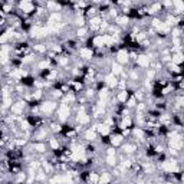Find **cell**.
Segmentation results:
<instances>
[{"mask_svg":"<svg viewBox=\"0 0 184 184\" xmlns=\"http://www.w3.org/2000/svg\"><path fill=\"white\" fill-rule=\"evenodd\" d=\"M69 115H71V108H69V105L63 101V102L59 105V108H58V118L61 119V121H65L66 118H69Z\"/></svg>","mask_w":184,"mask_h":184,"instance_id":"cell-1","label":"cell"},{"mask_svg":"<svg viewBox=\"0 0 184 184\" xmlns=\"http://www.w3.org/2000/svg\"><path fill=\"white\" fill-rule=\"evenodd\" d=\"M58 104L55 101H46V102H43L40 104V112L43 114H52L55 109H56Z\"/></svg>","mask_w":184,"mask_h":184,"instance_id":"cell-2","label":"cell"},{"mask_svg":"<svg viewBox=\"0 0 184 184\" xmlns=\"http://www.w3.org/2000/svg\"><path fill=\"white\" fill-rule=\"evenodd\" d=\"M79 56L82 58V59H85V61H91L92 58H94V51L91 49V47H81L79 49Z\"/></svg>","mask_w":184,"mask_h":184,"instance_id":"cell-3","label":"cell"},{"mask_svg":"<svg viewBox=\"0 0 184 184\" xmlns=\"http://www.w3.org/2000/svg\"><path fill=\"white\" fill-rule=\"evenodd\" d=\"M24 107H26V102H24V101H17L16 104L12 105V108H10V112L20 115V114H23Z\"/></svg>","mask_w":184,"mask_h":184,"instance_id":"cell-4","label":"cell"},{"mask_svg":"<svg viewBox=\"0 0 184 184\" xmlns=\"http://www.w3.org/2000/svg\"><path fill=\"white\" fill-rule=\"evenodd\" d=\"M19 7H20V10H22L23 13H32L33 10H35V5H33L32 2H28V0H23V2H20V3H19Z\"/></svg>","mask_w":184,"mask_h":184,"instance_id":"cell-5","label":"cell"},{"mask_svg":"<svg viewBox=\"0 0 184 184\" xmlns=\"http://www.w3.org/2000/svg\"><path fill=\"white\" fill-rule=\"evenodd\" d=\"M130 61V55L127 53V51H119L115 56V62H118L119 65H124V63H128Z\"/></svg>","mask_w":184,"mask_h":184,"instance_id":"cell-6","label":"cell"},{"mask_svg":"<svg viewBox=\"0 0 184 184\" xmlns=\"http://www.w3.org/2000/svg\"><path fill=\"white\" fill-rule=\"evenodd\" d=\"M102 23H104V20H102L101 16H95V17L89 19V28L92 29V30H98V29L102 26Z\"/></svg>","mask_w":184,"mask_h":184,"instance_id":"cell-7","label":"cell"},{"mask_svg":"<svg viewBox=\"0 0 184 184\" xmlns=\"http://www.w3.org/2000/svg\"><path fill=\"white\" fill-rule=\"evenodd\" d=\"M150 55H138L137 58V65L141 68H148L150 66Z\"/></svg>","mask_w":184,"mask_h":184,"instance_id":"cell-8","label":"cell"},{"mask_svg":"<svg viewBox=\"0 0 184 184\" xmlns=\"http://www.w3.org/2000/svg\"><path fill=\"white\" fill-rule=\"evenodd\" d=\"M105 84L108 85V88H115V86H118V79H117V76L112 75V73H108V75L105 76Z\"/></svg>","mask_w":184,"mask_h":184,"instance_id":"cell-9","label":"cell"},{"mask_svg":"<svg viewBox=\"0 0 184 184\" xmlns=\"http://www.w3.org/2000/svg\"><path fill=\"white\" fill-rule=\"evenodd\" d=\"M92 45L95 47H104L105 46V35H98L92 39Z\"/></svg>","mask_w":184,"mask_h":184,"instance_id":"cell-10","label":"cell"},{"mask_svg":"<svg viewBox=\"0 0 184 184\" xmlns=\"http://www.w3.org/2000/svg\"><path fill=\"white\" fill-rule=\"evenodd\" d=\"M122 141H124V135H121V134H115V135H112L111 140H109V142H111L112 147H118Z\"/></svg>","mask_w":184,"mask_h":184,"instance_id":"cell-11","label":"cell"},{"mask_svg":"<svg viewBox=\"0 0 184 184\" xmlns=\"http://www.w3.org/2000/svg\"><path fill=\"white\" fill-rule=\"evenodd\" d=\"M122 66L119 65L118 62H114L112 65H111V73L112 75H115V76H118V75H121L122 73Z\"/></svg>","mask_w":184,"mask_h":184,"instance_id":"cell-12","label":"cell"},{"mask_svg":"<svg viewBox=\"0 0 184 184\" xmlns=\"http://www.w3.org/2000/svg\"><path fill=\"white\" fill-rule=\"evenodd\" d=\"M171 62H173V63H175V65H180V63H183V62H184V53H183V52L174 53V55L171 56Z\"/></svg>","mask_w":184,"mask_h":184,"instance_id":"cell-13","label":"cell"},{"mask_svg":"<svg viewBox=\"0 0 184 184\" xmlns=\"http://www.w3.org/2000/svg\"><path fill=\"white\" fill-rule=\"evenodd\" d=\"M109 183H111V174H109V173H107V171H104L102 174L99 175L98 184H109Z\"/></svg>","mask_w":184,"mask_h":184,"instance_id":"cell-14","label":"cell"},{"mask_svg":"<svg viewBox=\"0 0 184 184\" xmlns=\"http://www.w3.org/2000/svg\"><path fill=\"white\" fill-rule=\"evenodd\" d=\"M128 96H130L128 91L127 89H122L121 92H118V95H117V101H119V102H127Z\"/></svg>","mask_w":184,"mask_h":184,"instance_id":"cell-15","label":"cell"},{"mask_svg":"<svg viewBox=\"0 0 184 184\" xmlns=\"http://www.w3.org/2000/svg\"><path fill=\"white\" fill-rule=\"evenodd\" d=\"M135 150H137V147L134 145V144H125V145H122L124 154H132V152H135Z\"/></svg>","mask_w":184,"mask_h":184,"instance_id":"cell-16","label":"cell"},{"mask_svg":"<svg viewBox=\"0 0 184 184\" xmlns=\"http://www.w3.org/2000/svg\"><path fill=\"white\" fill-rule=\"evenodd\" d=\"M132 127V119L130 118V115L128 117H124L122 118V122H121V128L122 130H128V128Z\"/></svg>","mask_w":184,"mask_h":184,"instance_id":"cell-17","label":"cell"},{"mask_svg":"<svg viewBox=\"0 0 184 184\" xmlns=\"http://www.w3.org/2000/svg\"><path fill=\"white\" fill-rule=\"evenodd\" d=\"M107 164L111 165V167H117L118 165V161H117V156H107Z\"/></svg>","mask_w":184,"mask_h":184,"instance_id":"cell-18","label":"cell"},{"mask_svg":"<svg viewBox=\"0 0 184 184\" xmlns=\"http://www.w3.org/2000/svg\"><path fill=\"white\" fill-rule=\"evenodd\" d=\"M33 148H35V151L36 152H45L46 151V145H45L43 142H35V144H33Z\"/></svg>","mask_w":184,"mask_h":184,"instance_id":"cell-19","label":"cell"},{"mask_svg":"<svg viewBox=\"0 0 184 184\" xmlns=\"http://www.w3.org/2000/svg\"><path fill=\"white\" fill-rule=\"evenodd\" d=\"M108 95H109L108 88H105V89H101V91H99V99H101V101H105V102H107V99H108Z\"/></svg>","mask_w":184,"mask_h":184,"instance_id":"cell-20","label":"cell"},{"mask_svg":"<svg viewBox=\"0 0 184 184\" xmlns=\"http://www.w3.org/2000/svg\"><path fill=\"white\" fill-rule=\"evenodd\" d=\"M115 22H117V24H119V26H127L130 20H128L127 16H122V17H117Z\"/></svg>","mask_w":184,"mask_h":184,"instance_id":"cell-21","label":"cell"},{"mask_svg":"<svg viewBox=\"0 0 184 184\" xmlns=\"http://www.w3.org/2000/svg\"><path fill=\"white\" fill-rule=\"evenodd\" d=\"M56 62H58V65L66 66L68 63H69V58H66V56H59V58H56Z\"/></svg>","mask_w":184,"mask_h":184,"instance_id":"cell-22","label":"cell"},{"mask_svg":"<svg viewBox=\"0 0 184 184\" xmlns=\"http://www.w3.org/2000/svg\"><path fill=\"white\" fill-rule=\"evenodd\" d=\"M95 137H96V134H95L94 130H88V131L85 132V138L88 140V141H94Z\"/></svg>","mask_w":184,"mask_h":184,"instance_id":"cell-23","label":"cell"},{"mask_svg":"<svg viewBox=\"0 0 184 184\" xmlns=\"http://www.w3.org/2000/svg\"><path fill=\"white\" fill-rule=\"evenodd\" d=\"M49 145L52 150H58L59 148V141H58V138H49Z\"/></svg>","mask_w":184,"mask_h":184,"instance_id":"cell-24","label":"cell"},{"mask_svg":"<svg viewBox=\"0 0 184 184\" xmlns=\"http://www.w3.org/2000/svg\"><path fill=\"white\" fill-rule=\"evenodd\" d=\"M89 183H92V184H98V181H99V175L96 174V173H89Z\"/></svg>","mask_w":184,"mask_h":184,"instance_id":"cell-25","label":"cell"},{"mask_svg":"<svg viewBox=\"0 0 184 184\" xmlns=\"http://www.w3.org/2000/svg\"><path fill=\"white\" fill-rule=\"evenodd\" d=\"M75 24L79 26V28H85V17L84 16H78L75 19Z\"/></svg>","mask_w":184,"mask_h":184,"instance_id":"cell-26","label":"cell"},{"mask_svg":"<svg viewBox=\"0 0 184 184\" xmlns=\"http://www.w3.org/2000/svg\"><path fill=\"white\" fill-rule=\"evenodd\" d=\"M168 69H170L173 73H180L181 72V69H180L178 65H175V63H173V62H170V65H168Z\"/></svg>","mask_w":184,"mask_h":184,"instance_id":"cell-27","label":"cell"},{"mask_svg":"<svg viewBox=\"0 0 184 184\" xmlns=\"http://www.w3.org/2000/svg\"><path fill=\"white\" fill-rule=\"evenodd\" d=\"M86 33H88L86 28H79L78 30H76V36H78V38H85Z\"/></svg>","mask_w":184,"mask_h":184,"instance_id":"cell-28","label":"cell"},{"mask_svg":"<svg viewBox=\"0 0 184 184\" xmlns=\"http://www.w3.org/2000/svg\"><path fill=\"white\" fill-rule=\"evenodd\" d=\"M33 49H35L36 52H40V53L46 52V46H45V45H42V43H38V45H35V46H33Z\"/></svg>","mask_w":184,"mask_h":184,"instance_id":"cell-29","label":"cell"},{"mask_svg":"<svg viewBox=\"0 0 184 184\" xmlns=\"http://www.w3.org/2000/svg\"><path fill=\"white\" fill-rule=\"evenodd\" d=\"M125 104H127V108H134V107L137 105V101H135V98H134V96H131V98L128 99Z\"/></svg>","mask_w":184,"mask_h":184,"instance_id":"cell-30","label":"cell"},{"mask_svg":"<svg viewBox=\"0 0 184 184\" xmlns=\"http://www.w3.org/2000/svg\"><path fill=\"white\" fill-rule=\"evenodd\" d=\"M75 99H76V96H75V94L73 92H69V94H66V104L68 102H75Z\"/></svg>","mask_w":184,"mask_h":184,"instance_id":"cell-31","label":"cell"},{"mask_svg":"<svg viewBox=\"0 0 184 184\" xmlns=\"http://www.w3.org/2000/svg\"><path fill=\"white\" fill-rule=\"evenodd\" d=\"M39 69H42V71H45V69H47L49 68V61H42L38 65Z\"/></svg>","mask_w":184,"mask_h":184,"instance_id":"cell-32","label":"cell"},{"mask_svg":"<svg viewBox=\"0 0 184 184\" xmlns=\"http://www.w3.org/2000/svg\"><path fill=\"white\" fill-rule=\"evenodd\" d=\"M72 85H73V88H75V92H78V91L82 89V84H81V82H72Z\"/></svg>","mask_w":184,"mask_h":184,"instance_id":"cell-33","label":"cell"},{"mask_svg":"<svg viewBox=\"0 0 184 184\" xmlns=\"http://www.w3.org/2000/svg\"><path fill=\"white\" fill-rule=\"evenodd\" d=\"M107 154H108V156H117V150H115L114 147H109L108 150H107Z\"/></svg>","mask_w":184,"mask_h":184,"instance_id":"cell-34","label":"cell"},{"mask_svg":"<svg viewBox=\"0 0 184 184\" xmlns=\"http://www.w3.org/2000/svg\"><path fill=\"white\" fill-rule=\"evenodd\" d=\"M51 127H52V128H51V130H52L53 132H56V131L59 132V131H61V130H62V128H61V125H59V124H52Z\"/></svg>","mask_w":184,"mask_h":184,"instance_id":"cell-35","label":"cell"},{"mask_svg":"<svg viewBox=\"0 0 184 184\" xmlns=\"http://www.w3.org/2000/svg\"><path fill=\"white\" fill-rule=\"evenodd\" d=\"M40 96H42V91H36V92H35V94L32 95V98H33V99H39Z\"/></svg>","mask_w":184,"mask_h":184,"instance_id":"cell-36","label":"cell"},{"mask_svg":"<svg viewBox=\"0 0 184 184\" xmlns=\"http://www.w3.org/2000/svg\"><path fill=\"white\" fill-rule=\"evenodd\" d=\"M62 96V91L58 89V91H53V98H61Z\"/></svg>","mask_w":184,"mask_h":184,"instance_id":"cell-37","label":"cell"},{"mask_svg":"<svg viewBox=\"0 0 184 184\" xmlns=\"http://www.w3.org/2000/svg\"><path fill=\"white\" fill-rule=\"evenodd\" d=\"M177 105H178V107H184V96H180V98L177 99Z\"/></svg>","mask_w":184,"mask_h":184,"instance_id":"cell-38","label":"cell"},{"mask_svg":"<svg viewBox=\"0 0 184 184\" xmlns=\"http://www.w3.org/2000/svg\"><path fill=\"white\" fill-rule=\"evenodd\" d=\"M94 94H95V91H94V89H88V91H86V96H88V98L94 96Z\"/></svg>","mask_w":184,"mask_h":184,"instance_id":"cell-39","label":"cell"},{"mask_svg":"<svg viewBox=\"0 0 184 184\" xmlns=\"http://www.w3.org/2000/svg\"><path fill=\"white\" fill-rule=\"evenodd\" d=\"M24 177H26V175H24V173H20L19 177H17V183H20V181H23Z\"/></svg>","mask_w":184,"mask_h":184,"instance_id":"cell-40","label":"cell"},{"mask_svg":"<svg viewBox=\"0 0 184 184\" xmlns=\"http://www.w3.org/2000/svg\"><path fill=\"white\" fill-rule=\"evenodd\" d=\"M52 49H53V51H55V52H61V51H62V47L59 46V45H53V46H52Z\"/></svg>","mask_w":184,"mask_h":184,"instance_id":"cell-41","label":"cell"},{"mask_svg":"<svg viewBox=\"0 0 184 184\" xmlns=\"http://www.w3.org/2000/svg\"><path fill=\"white\" fill-rule=\"evenodd\" d=\"M167 184H173V183H167Z\"/></svg>","mask_w":184,"mask_h":184,"instance_id":"cell-42","label":"cell"},{"mask_svg":"<svg viewBox=\"0 0 184 184\" xmlns=\"http://www.w3.org/2000/svg\"><path fill=\"white\" fill-rule=\"evenodd\" d=\"M183 45H184V40H183Z\"/></svg>","mask_w":184,"mask_h":184,"instance_id":"cell-43","label":"cell"}]
</instances>
